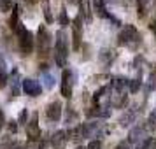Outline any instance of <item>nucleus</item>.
I'll use <instances>...</instances> for the list:
<instances>
[{
  "label": "nucleus",
  "mask_w": 156,
  "mask_h": 149,
  "mask_svg": "<svg viewBox=\"0 0 156 149\" xmlns=\"http://www.w3.org/2000/svg\"><path fill=\"white\" fill-rule=\"evenodd\" d=\"M118 42L125 48H130V49H137L142 42V35L140 32L137 30L135 25H125L123 30L119 32V37H118Z\"/></svg>",
  "instance_id": "1"
},
{
  "label": "nucleus",
  "mask_w": 156,
  "mask_h": 149,
  "mask_svg": "<svg viewBox=\"0 0 156 149\" xmlns=\"http://www.w3.org/2000/svg\"><path fill=\"white\" fill-rule=\"evenodd\" d=\"M67 58H69V37L63 30H58L55 39V62L58 67L65 69Z\"/></svg>",
  "instance_id": "2"
},
{
  "label": "nucleus",
  "mask_w": 156,
  "mask_h": 149,
  "mask_svg": "<svg viewBox=\"0 0 156 149\" xmlns=\"http://www.w3.org/2000/svg\"><path fill=\"white\" fill-rule=\"evenodd\" d=\"M16 35H18V48H20V53L23 56H30L34 53V46H35V39L32 35L25 25H20V28L16 30Z\"/></svg>",
  "instance_id": "3"
},
{
  "label": "nucleus",
  "mask_w": 156,
  "mask_h": 149,
  "mask_svg": "<svg viewBox=\"0 0 156 149\" xmlns=\"http://www.w3.org/2000/svg\"><path fill=\"white\" fill-rule=\"evenodd\" d=\"M51 44H53L51 34L48 32L46 25H41L39 27V32H37V51H39V58H42V60L49 58Z\"/></svg>",
  "instance_id": "4"
},
{
  "label": "nucleus",
  "mask_w": 156,
  "mask_h": 149,
  "mask_svg": "<svg viewBox=\"0 0 156 149\" xmlns=\"http://www.w3.org/2000/svg\"><path fill=\"white\" fill-rule=\"evenodd\" d=\"M74 77L76 74L70 70V69H63L62 72V84H60V91H62V97L65 98H70L72 93H74Z\"/></svg>",
  "instance_id": "5"
},
{
  "label": "nucleus",
  "mask_w": 156,
  "mask_h": 149,
  "mask_svg": "<svg viewBox=\"0 0 156 149\" xmlns=\"http://www.w3.org/2000/svg\"><path fill=\"white\" fill-rule=\"evenodd\" d=\"M27 135H28L30 142H41V139H42V132H41V126H39V114L37 112L32 114L28 125H27Z\"/></svg>",
  "instance_id": "6"
},
{
  "label": "nucleus",
  "mask_w": 156,
  "mask_h": 149,
  "mask_svg": "<svg viewBox=\"0 0 156 149\" xmlns=\"http://www.w3.org/2000/svg\"><path fill=\"white\" fill-rule=\"evenodd\" d=\"M81 39H83V16L77 14L72 21V48H74V51H79Z\"/></svg>",
  "instance_id": "7"
},
{
  "label": "nucleus",
  "mask_w": 156,
  "mask_h": 149,
  "mask_svg": "<svg viewBox=\"0 0 156 149\" xmlns=\"http://www.w3.org/2000/svg\"><path fill=\"white\" fill-rule=\"evenodd\" d=\"M146 135H147V126L140 123V125H135L132 130H130V133H128V142L130 144H142L144 139H146Z\"/></svg>",
  "instance_id": "8"
},
{
  "label": "nucleus",
  "mask_w": 156,
  "mask_h": 149,
  "mask_svg": "<svg viewBox=\"0 0 156 149\" xmlns=\"http://www.w3.org/2000/svg\"><path fill=\"white\" fill-rule=\"evenodd\" d=\"M116 58H118V53H116V49H112V48H102V49L98 51V62L102 67H111V65L116 62Z\"/></svg>",
  "instance_id": "9"
},
{
  "label": "nucleus",
  "mask_w": 156,
  "mask_h": 149,
  "mask_svg": "<svg viewBox=\"0 0 156 149\" xmlns=\"http://www.w3.org/2000/svg\"><path fill=\"white\" fill-rule=\"evenodd\" d=\"M62 111H63V105H62V102L60 100H53V102H49L48 104V107H46V116H48V119L49 121H60V118H62Z\"/></svg>",
  "instance_id": "10"
},
{
  "label": "nucleus",
  "mask_w": 156,
  "mask_h": 149,
  "mask_svg": "<svg viewBox=\"0 0 156 149\" xmlns=\"http://www.w3.org/2000/svg\"><path fill=\"white\" fill-rule=\"evenodd\" d=\"M21 88L23 91L27 93L28 97H39L41 95V91H42V86H41V83L39 81H35V79H23L21 83Z\"/></svg>",
  "instance_id": "11"
},
{
  "label": "nucleus",
  "mask_w": 156,
  "mask_h": 149,
  "mask_svg": "<svg viewBox=\"0 0 156 149\" xmlns=\"http://www.w3.org/2000/svg\"><path fill=\"white\" fill-rule=\"evenodd\" d=\"M139 112H140V107H139V105H133L132 109H126L125 114L119 118V125H121V126H130L132 123H135L137 114H139Z\"/></svg>",
  "instance_id": "12"
},
{
  "label": "nucleus",
  "mask_w": 156,
  "mask_h": 149,
  "mask_svg": "<svg viewBox=\"0 0 156 149\" xmlns=\"http://www.w3.org/2000/svg\"><path fill=\"white\" fill-rule=\"evenodd\" d=\"M67 142H69L67 132L58 130V132H55L53 137H51V147H53V149H65V147H67Z\"/></svg>",
  "instance_id": "13"
},
{
  "label": "nucleus",
  "mask_w": 156,
  "mask_h": 149,
  "mask_svg": "<svg viewBox=\"0 0 156 149\" xmlns=\"http://www.w3.org/2000/svg\"><path fill=\"white\" fill-rule=\"evenodd\" d=\"M126 86H130V79L121 77V76H118V77H114L111 81V88H112L114 95H125V88Z\"/></svg>",
  "instance_id": "14"
},
{
  "label": "nucleus",
  "mask_w": 156,
  "mask_h": 149,
  "mask_svg": "<svg viewBox=\"0 0 156 149\" xmlns=\"http://www.w3.org/2000/svg\"><path fill=\"white\" fill-rule=\"evenodd\" d=\"M93 5H95V12H97L98 16L105 18V20H112V21L119 23L111 12H107V7H105V4H104V0H93Z\"/></svg>",
  "instance_id": "15"
},
{
  "label": "nucleus",
  "mask_w": 156,
  "mask_h": 149,
  "mask_svg": "<svg viewBox=\"0 0 156 149\" xmlns=\"http://www.w3.org/2000/svg\"><path fill=\"white\" fill-rule=\"evenodd\" d=\"M79 4V9H81V12L79 14L84 18L86 23H91V7H90V0H77Z\"/></svg>",
  "instance_id": "16"
},
{
  "label": "nucleus",
  "mask_w": 156,
  "mask_h": 149,
  "mask_svg": "<svg viewBox=\"0 0 156 149\" xmlns=\"http://www.w3.org/2000/svg\"><path fill=\"white\" fill-rule=\"evenodd\" d=\"M9 83H11V98H16L20 95V83H23V81H20V72L16 69L12 70V79Z\"/></svg>",
  "instance_id": "17"
},
{
  "label": "nucleus",
  "mask_w": 156,
  "mask_h": 149,
  "mask_svg": "<svg viewBox=\"0 0 156 149\" xmlns=\"http://www.w3.org/2000/svg\"><path fill=\"white\" fill-rule=\"evenodd\" d=\"M67 137L74 142H79L84 139V135H83V125H76V126L69 128V132H67Z\"/></svg>",
  "instance_id": "18"
},
{
  "label": "nucleus",
  "mask_w": 156,
  "mask_h": 149,
  "mask_svg": "<svg viewBox=\"0 0 156 149\" xmlns=\"http://www.w3.org/2000/svg\"><path fill=\"white\" fill-rule=\"evenodd\" d=\"M9 83V74H7V67H5V62L0 58V88H5Z\"/></svg>",
  "instance_id": "19"
},
{
  "label": "nucleus",
  "mask_w": 156,
  "mask_h": 149,
  "mask_svg": "<svg viewBox=\"0 0 156 149\" xmlns=\"http://www.w3.org/2000/svg\"><path fill=\"white\" fill-rule=\"evenodd\" d=\"M0 149H27V146L18 140H4L0 144Z\"/></svg>",
  "instance_id": "20"
},
{
  "label": "nucleus",
  "mask_w": 156,
  "mask_h": 149,
  "mask_svg": "<svg viewBox=\"0 0 156 149\" xmlns=\"http://www.w3.org/2000/svg\"><path fill=\"white\" fill-rule=\"evenodd\" d=\"M20 25H21V23H20V12H18V7H14L12 9V14L9 18V27L16 32V30L20 28Z\"/></svg>",
  "instance_id": "21"
},
{
  "label": "nucleus",
  "mask_w": 156,
  "mask_h": 149,
  "mask_svg": "<svg viewBox=\"0 0 156 149\" xmlns=\"http://www.w3.org/2000/svg\"><path fill=\"white\" fill-rule=\"evenodd\" d=\"M149 4H151V0H137V14H139V18H144L147 14Z\"/></svg>",
  "instance_id": "22"
},
{
  "label": "nucleus",
  "mask_w": 156,
  "mask_h": 149,
  "mask_svg": "<svg viewBox=\"0 0 156 149\" xmlns=\"http://www.w3.org/2000/svg\"><path fill=\"white\" fill-rule=\"evenodd\" d=\"M142 88V76L139 74L137 77H133V79H130V86H128V91L130 93H137L139 90Z\"/></svg>",
  "instance_id": "23"
},
{
  "label": "nucleus",
  "mask_w": 156,
  "mask_h": 149,
  "mask_svg": "<svg viewBox=\"0 0 156 149\" xmlns=\"http://www.w3.org/2000/svg\"><path fill=\"white\" fill-rule=\"evenodd\" d=\"M42 12L46 16V21L48 23H53V14H51V7H49V0H42Z\"/></svg>",
  "instance_id": "24"
},
{
  "label": "nucleus",
  "mask_w": 156,
  "mask_h": 149,
  "mask_svg": "<svg viewBox=\"0 0 156 149\" xmlns=\"http://www.w3.org/2000/svg\"><path fill=\"white\" fill-rule=\"evenodd\" d=\"M14 7V0H0V12H9Z\"/></svg>",
  "instance_id": "25"
},
{
  "label": "nucleus",
  "mask_w": 156,
  "mask_h": 149,
  "mask_svg": "<svg viewBox=\"0 0 156 149\" xmlns=\"http://www.w3.org/2000/svg\"><path fill=\"white\" fill-rule=\"evenodd\" d=\"M146 126H147V130H151V128H156V109H153V111L149 112Z\"/></svg>",
  "instance_id": "26"
},
{
  "label": "nucleus",
  "mask_w": 156,
  "mask_h": 149,
  "mask_svg": "<svg viewBox=\"0 0 156 149\" xmlns=\"http://www.w3.org/2000/svg\"><path fill=\"white\" fill-rule=\"evenodd\" d=\"M76 119H77V114H76V111H74V107L67 105V116H65V121H67V123H74Z\"/></svg>",
  "instance_id": "27"
},
{
  "label": "nucleus",
  "mask_w": 156,
  "mask_h": 149,
  "mask_svg": "<svg viewBox=\"0 0 156 149\" xmlns=\"http://www.w3.org/2000/svg\"><path fill=\"white\" fill-rule=\"evenodd\" d=\"M58 21H60V25L62 27H69V23H70V20H69V16H67V11H65V7L60 11V18H58Z\"/></svg>",
  "instance_id": "28"
},
{
  "label": "nucleus",
  "mask_w": 156,
  "mask_h": 149,
  "mask_svg": "<svg viewBox=\"0 0 156 149\" xmlns=\"http://www.w3.org/2000/svg\"><path fill=\"white\" fill-rule=\"evenodd\" d=\"M28 111L27 109H21V112H20V116H18V123L20 125H28Z\"/></svg>",
  "instance_id": "29"
},
{
  "label": "nucleus",
  "mask_w": 156,
  "mask_h": 149,
  "mask_svg": "<svg viewBox=\"0 0 156 149\" xmlns=\"http://www.w3.org/2000/svg\"><path fill=\"white\" fill-rule=\"evenodd\" d=\"M86 149H102V140L100 139H91L90 144L86 146Z\"/></svg>",
  "instance_id": "30"
},
{
  "label": "nucleus",
  "mask_w": 156,
  "mask_h": 149,
  "mask_svg": "<svg viewBox=\"0 0 156 149\" xmlns=\"http://www.w3.org/2000/svg\"><path fill=\"white\" fill-rule=\"evenodd\" d=\"M7 130L11 132V133H16V132H18V121H9Z\"/></svg>",
  "instance_id": "31"
},
{
  "label": "nucleus",
  "mask_w": 156,
  "mask_h": 149,
  "mask_svg": "<svg viewBox=\"0 0 156 149\" xmlns=\"http://www.w3.org/2000/svg\"><path fill=\"white\" fill-rule=\"evenodd\" d=\"M44 81H46V86H48V88H53V81H55V79H53L51 74L46 72V74H44Z\"/></svg>",
  "instance_id": "32"
},
{
  "label": "nucleus",
  "mask_w": 156,
  "mask_h": 149,
  "mask_svg": "<svg viewBox=\"0 0 156 149\" xmlns=\"http://www.w3.org/2000/svg\"><path fill=\"white\" fill-rule=\"evenodd\" d=\"M114 149H130V142H128V140H121Z\"/></svg>",
  "instance_id": "33"
},
{
  "label": "nucleus",
  "mask_w": 156,
  "mask_h": 149,
  "mask_svg": "<svg viewBox=\"0 0 156 149\" xmlns=\"http://www.w3.org/2000/svg\"><path fill=\"white\" fill-rule=\"evenodd\" d=\"M149 28H151V32H154V34H156V20H154V21H151Z\"/></svg>",
  "instance_id": "34"
},
{
  "label": "nucleus",
  "mask_w": 156,
  "mask_h": 149,
  "mask_svg": "<svg viewBox=\"0 0 156 149\" xmlns=\"http://www.w3.org/2000/svg\"><path fill=\"white\" fill-rule=\"evenodd\" d=\"M27 4H30V5H35L37 2H41V0H25Z\"/></svg>",
  "instance_id": "35"
},
{
  "label": "nucleus",
  "mask_w": 156,
  "mask_h": 149,
  "mask_svg": "<svg viewBox=\"0 0 156 149\" xmlns=\"http://www.w3.org/2000/svg\"><path fill=\"white\" fill-rule=\"evenodd\" d=\"M111 2H119V0H111Z\"/></svg>",
  "instance_id": "36"
},
{
  "label": "nucleus",
  "mask_w": 156,
  "mask_h": 149,
  "mask_svg": "<svg viewBox=\"0 0 156 149\" xmlns=\"http://www.w3.org/2000/svg\"><path fill=\"white\" fill-rule=\"evenodd\" d=\"M70 2H77V0H70Z\"/></svg>",
  "instance_id": "37"
}]
</instances>
